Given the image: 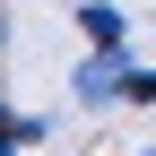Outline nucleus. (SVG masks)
Listing matches in <instances>:
<instances>
[{"label": "nucleus", "instance_id": "f03ea898", "mask_svg": "<svg viewBox=\"0 0 156 156\" xmlns=\"http://www.w3.org/2000/svg\"><path fill=\"white\" fill-rule=\"evenodd\" d=\"M78 26H87V44H104V52H122V44H130L122 9H104V0H87V9H78Z\"/></svg>", "mask_w": 156, "mask_h": 156}, {"label": "nucleus", "instance_id": "7ed1b4c3", "mask_svg": "<svg viewBox=\"0 0 156 156\" xmlns=\"http://www.w3.org/2000/svg\"><path fill=\"white\" fill-rule=\"evenodd\" d=\"M122 95H139V104H156V69H130V78H122Z\"/></svg>", "mask_w": 156, "mask_h": 156}, {"label": "nucleus", "instance_id": "20e7f679", "mask_svg": "<svg viewBox=\"0 0 156 156\" xmlns=\"http://www.w3.org/2000/svg\"><path fill=\"white\" fill-rule=\"evenodd\" d=\"M139 156H156V147H139Z\"/></svg>", "mask_w": 156, "mask_h": 156}, {"label": "nucleus", "instance_id": "f257e3e1", "mask_svg": "<svg viewBox=\"0 0 156 156\" xmlns=\"http://www.w3.org/2000/svg\"><path fill=\"white\" fill-rule=\"evenodd\" d=\"M69 87H78V104H113V87H122V52H104V44H95L87 61H78Z\"/></svg>", "mask_w": 156, "mask_h": 156}]
</instances>
